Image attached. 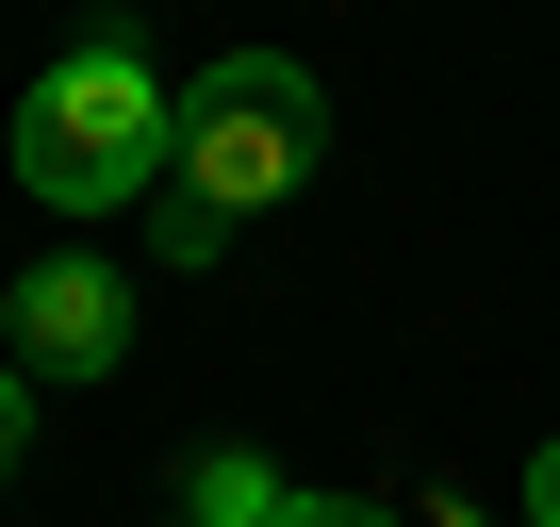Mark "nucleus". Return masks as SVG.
<instances>
[{
    "label": "nucleus",
    "mask_w": 560,
    "mask_h": 527,
    "mask_svg": "<svg viewBox=\"0 0 560 527\" xmlns=\"http://www.w3.org/2000/svg\"><path fill=\"white\" fill-rule=\"evenodd\" d=\"M527 527H560V445H544V461H527Z\"/></svg>",
    "instance_id": "nucleus-7"
},
{
    "label": "nucleus",
    "mask_w": 560,
    "mask_h": 527,
    "mask_svg": "<svg viewBox=\"0 0 560 527\" xmlns=\"http://www.w3.org/2000/svg\"><path fill=\"white\" fill-rule=\"evenodd\" d=\"M18 445H34V379L0 363V478H18Z\"/></svg>",
    "instance_id": "nucleus-6"
},
{
    "label": "nucleus",
    "mask_w": 560,
    "mask_h": 527,
    "mask_svg": "<svg viewBox=\"0 0 560 527\" xmlns=\"http://www.w3.org/2000/svg\"><path fill=\"white\" fill-rule=\"evenodd\" d=\"M264 511H280V478H264L247 445H214V461H198V527H264Z\"/></svg>",
    "instance_id": "nucleus-4"
},
{
    "label": "nucleus",
    "mask_w": 560,
    "mask_h": 527,
    "mask_svg": "<svg viewBox=\"0 0 560 527\" xmlns=\"http://www.w3.org/2000/svg\"><path fill=\"white\" fill-rule=\"evenodd\" d=\"M165 165H182V99L149 83L132 34H83L67 67H34V99H18V181H34L50 214H116V198H149Z\"/></svg>",
    "instance_id": "nucleus-2"
},
{
    "label": "nucleus",
    "mask_w": 560,
    "mask_h": 527,
    "mask_svg": "<svg viewBox=\"0 0 560 527\" xmlns=\"http://www.w3.org/2000/svg\"><path fill=\"white\" fill-rule=\"evenodd\" d=\"M264 527H396V511H363V494H280Z\"/></svg>",
    "instance_id": "nucleus-5"
},
{
    "label": "nucleus",
    "mask_w": 560,
    "mask_h": 527,
    "mask_svg": "<svg viewBox=\"0 0 560 527\" xmlns=\"http://www.w3.org/2000/svg\"><path fill=\"white\" fill-rule=\"evenodd\" d=\"M330 149V99L298 50H231L182 83V165H165V264H214L247 214H280Z\"/></svg>",
    "instance_id": "nucleus-1"
},
{
    "label": "nucleus",
    "mask_w": 560,
    "mask_h": 527,
    "mask_svg": "<svg viewBox=\"0 0 560 527\" xmlns=\"http://www.w3.org/2000/svg\"><path fill=\"white\" fill-rule=\"evenodd\" d=\"M0 330H18V347H0V363H18V379H116V347H132V281H116V264H18V314H0Z\"/></svg>",
    "instance_id": "nucleus-3"
}]
</instances>
